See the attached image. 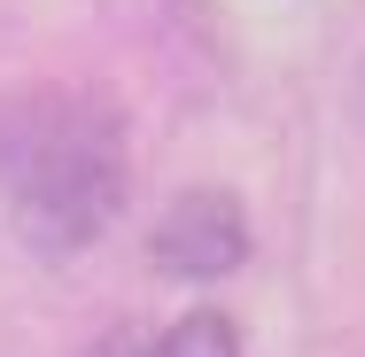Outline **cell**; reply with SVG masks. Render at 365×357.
<instances>
[{
    "label": "cell",
    "instance_id": "6da1fadb",
    "mask_svg": "<svg viewBox=\"0 0 365 357\" xmlns=\"http://www.w3.org/2000/svg\"><path fill=\"white\" fill-rule=\"evenodd\" d=\"M125 179L133 140L117 101L86 86H24L0 101V202L39 257L93 249L125 210Z\"/></svg>",
    "mask_w": 365,
    "mask_h": 357
},
{
    "label": "cell",
    "instance_id": "7a4b0ae2",
    "mask_svg": "<svg viewBox=\"0 0 365 357\" xmlns=\"http://www.w3.org/2000/svg\"><path fill=\"white\" fill-rule=\"evenodd\" d=\"M148 264L163 280H225L249 264V210L225 187H187L148 225Z\"/></svg>",
    "mask_w": 365,
    "mask_h": 357
},
{
    "label": "cell",
    "instance_id": "3957f363",
    "mask_svg": "<svg viewBox=\"0 0 365 357\" xmlns=\"http://www.w3.org/2000/svg\"><path fill=\"white\" fill-rule=\"evenodd\" d=\"M148 357H241V334H233L225 311H187L179 326L155 334V350H148Z\"/></svg>",
    "mask_w": 365,
    "mask_h": 357
},
{
    "label": "cell",
    "instance_id": "277c9868",
    "mask_svg": "<svg viewBox=\"0 0 365 357\" xmlns=\"http://www.w3.org/2000/svg\"><path fill=\"white\" fill-rule=\"evenodd\" d=\"M148 350H155V342H148L140 326H109V334H101L86 357H148Z\"/></svg>",
    "mask_w": 365,
    "mask_h": 357
}]
</instances>
